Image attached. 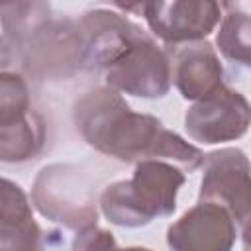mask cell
Returning <instances> with one entry per match:
<instances>
[{"instance_id":"1","label":"cell","mask_w":251,"mask_h":251,"mask_svg":"<svg viewBox=\"0 0 251 251\" xmlns=\"http://www.w3.org/2000/svg\"><path fill=\"white\" fill-rule=\"evenodd\" d=\"M82 139L96 151L124 163L167 161L192 173L204 165V153L167 129L161 120L129 108L120 92L98 86L82 94L73 110Z\"/></svg>"},{"instance_id":"2","label":"cell","mask_w":251,"mask_h":251,"mask_svg":"<svg viewBox=\"0 0 251 251\" xmlns=\"http://www.w3.org/2000/svg\"><path fill=\"white\" fill-rule=\"evenodd\" d=\"M184 171L167 161H141L129 180H116L100 194L104 218L120 227H141L176 208Z\"/></svg>"},{"instance_id":"3","label":"cell","mask_w":251,"mask_h":251,"mask_svg":"<svg viewBox=\"0 0 251 251\" xmlns=\"http://www.w3.org/2000/svg\"><path fill=\"white\" fill-rule=\"evenodd\" d=\"M31 200L41 216L67 229L80 231L98 222L94 188L75 165L43 167L33 180Z\"/></svg>"},{"instance_id":"4","label":"cell","mask_w":251,"mask_h":251,"mask_svg":"<svg viewBox=\"0 0 251 251\" xmlns=\"http://www.w3.org/2000/svg\"><path fill=\"white\" fill-rule=\"evenodd\" d=\"M106 84L137 98H163L173 82V65L145 31L137 35L112 63L104 67Z\"/></svg>"},{"instance_id":"5","label":"cell","mask_w":251,"mask_h":251,"mask_svg":"<svg viewBox=\"0 0 251 251\" xmlns=\"http://www.w3.org/2000/svg\"><path fill=\"white\" fill-rule=\"evenodd\" d=\"M45 143V126L29 104L25 80L4 71L0 75V159L24 163Z\"/></svg>"},{"instance_id":"6","label":"cell","mask_w":251,"mask_h":251,"mask_svg":"<svg viewBox=\"0 0 251 251\" xmlns=\"http://www.w3.org/2000/svg\"><path fill=\"white\" fill-rule=\"evenodd\" d=\"M198 202L226 208L243 227L251 220V163L237 147H224L204 157Z\"/></svg>"},{"instance_id":"7","label":"cell","mask_w":251,"mask_h":251,"mask_svg":"<svg viewBox=\"0 0 251 251\" xmlns=\"http://www.w3.org/2000/svg\"><path fill=\"white\" fill-rule=\"evenodd\" d=\"M251 126L249 100L227 86L194 102L184 114V129L198 143L214 145L235 141L247 133Z\"/></svg>"},{"instance_id":"8","label":"cell","mask_w":251,"mask_h":251,"mask_svg":"<svg viewBox=\"0 0 251 251\" xmlns=\"http://www.w3.org/2000/svg\"><path fill=\"white\" fill-rule=\"evenodd\" d=\"M143 18L155 37L167 45L206 41L220 22L222 6L212 0H173L141 4Z\"/></svg>"},{"instance_id":"9","label":"cell","mask_w":251,"mask_h":251,"mask_svg":"<svg viewBox=\"0 0 251 251\" xmlns=\"http://www.w3.org/2000/svg\"><path fill=\"white\" fill-rule=\"evenodd\" d=\"M235 237V220L212 202H198L167 229L171 251H231Z\"/></svg>"},{"instance_id":"10","label":"cell","mask_w":251,"mask_h":251,"mask_svg":"<svg viewBox=\"0 0 251 251\" xmlns=\"http://www.w3.org/2000/svg\"><path fill=\"white\" fill-rule=\"evenodd\" d=\"M173 80L186 100H202L224 84V67L210 41L182 45L173 55Z\"/></svg>"},{"instance_id":"11","label":"cell","mask_w":251,"mask_h":251,"mask_svg":"<svg viewBox=\"0 0 251 251\" xmlns=\"http://www.w3.org/2000/svg\"><path fill=\"white\" fill-rule=\"evenodd\" d=\"M0 251H45L43 231L33 218L29 200L10 178H2Z\"/></svg>"},{"instance_id":"12","label":"cell","mask_w":251,"mask_h":251,"mask_svg":"<svg viewBox=\"0 0 251 251\" xmlns=\"http://www.w3.org/2000/svg\"><path fill=\"white\" fill-rule=\"evenodd\" d=\"M227 8L229 12L220 24L216 45L227 61L251 69V14L233 6Z\"/></svg>"},{"instance_id":"13","label":"cell","mask_w":251,"mask_h":251,"mask_svg":"<svg viewBox=\"0 0 251 251\" xmlns=\"http://www.w3.org/2000/svg\"><path fill=\"white\" fill-rule=\"evenodd\" d=\"M71 251H118V243L108 229L90 226L76 231Z\"/></svg>"},{"instance_id":"14","label":"cell","mask_w":251,"mask_h":251,"mask_svg":"<svg viewBox=\"0 0 251 251\" xmlns=\"http://www.w3.org/2000/svg\"><path fill=\"white\" fill-rule=\"evenodd\" d=\"M241 241H243V251H251V220L241 227Z\"/></svg>"},{"instance_id":"15","label":"cell","mask_w":251,"mask_h":251,"mask_svg":"<svg viewBox=\"0 0 251 251\" xmlns=\"http://www.w3.org/2000/svg\"><path fill=\"white\" fill-rule=\"evenodd\" d=\"M118 251H151V249H147V247H126V249H120L118 247Z\"/></svg>"}]
</instances>
